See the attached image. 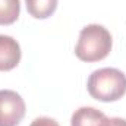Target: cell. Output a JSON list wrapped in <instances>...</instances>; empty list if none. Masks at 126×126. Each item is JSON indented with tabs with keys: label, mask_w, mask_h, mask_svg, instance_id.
I'll list each match as a JSON object with an SVG mask.
<instances>
[{
	"label": "cell",
	"mask_w": 126,
	"mask_h": 126,
	"mask_svg": "<svg viewBox=\"0 0 126 126\" xmlns=\"http://www.w3.org/2000/svg\"><path fill=\"white\" fill-rule=\"evenodd\" d=\"M113 40L107 28L98 24H91L82 28L75 47V54L79 60L87 63L100 62L111 51Z\"/></svg>",
	"instance_id": "cell-1"
},
{
	"label": "cell",
	"mask_w": 126,
	"mask_h": 126,
	"mask_svg": "<svg viewBox=\"0 0 126 126\" xmlns=\"http://www.w3.org/2000/svg\"><path fill=\"white\" fill-rule=\"evenodd\" d=\"M90 95L104 103L117 101L126 94V75L114 67L94 70L87 82Z\"/></svg>",
	"instance_id": "cell-2"
},
{
	"label": "cell",
	"mask_w": 126,
	"mask_h": 126,
	"mask_svg": "<svg viewBox=\"0 0 126 126\" xmlns=\"http://www.w3.org/2000/svg\"><path fill=\"white\" fill-rule=\"evenodd\" d=\"M25 110V101L16 91L0 90V126H18Z\"/></svg>",
	"instance_id": "cell-3"
},
{
	"label": "cell",
	"mask_w": 126,
	"mask_h": 126,
	"mask_svg": "<svg viewBox=\"0 0 126 126\" xmlns=\"http://www.w3.org/2000/svg\"><path fill=\"white\" fill-rule=\"evenodd\" d=\"M21 46L10 35H0V72L15 69L21 62Z\"/></svg>",
	"instance_id": "cell-4"
},
{
	"label": "cell",
	"mask_w": 126,
	"mask_h": 126,
	"mask_svg": "<svg viewBox=\"0 0 126 126\" xmlns=\"http://www.w3.org/2000/svg\"><path fill=\"white\" fill-rule=\"evenodd\" d=\"M110 119L94 107H79L70 119V126H109Z\"/></svg>",
	"instance_id": "cell-5"
},
{
	"label": "cell",
	"mask_w": 126,
	"mask_h": 126,
	"mask_svg": "<svg viewBox=\"0 0 126 126\" xmlns=\"http://www.w3.org/2000/svg\"><path fill=\"white\" fill-rule=\"evenodd\" d=\"M27 10L35 19H47L57 9V0H25Z\"/></svg>",
	"instance_id": "cell-6"
},
{
	"label": "cell",
	"mask_w": 126,
	"mask_h": 126,
	"mask_svg": "<svg viewBox=\"0 0 126 126\" xmlns=\"http://www.w3.org/2000/svg\"><path fill=\"white\" fill-rule=\"evenodd\" d=\"M21 13V0H0V25H12Z\"/></svg>",
	"instance_id": "cell-7"
},
{
	"label": "cell",
	"mask_w": 126,
	"mask_h": 126,
	"mask_svg": "<svg viewBox=\"0 0 126 126\" xmlns=\"http://www.w3.org/2000/svg\"><path fill=\"white\" fill-rule=\"evenodd\" d=\"M31 126H60V125L51 117H37L35 120H32Z\"/></svg>",
	"instance_id": "cell-8"
},
{
	"label": "cell",
	"mask_w": 126,
	"mask_h": 126,
	"mask_svg": "<svg viewBox=\"0 0 126 126\" xmlns=\"http://www.w3.org/2000/svg\"><path fill=\"white\" fill-rule=\"evenodd\" d=\"M109 126H126V119H122V117H111Z\"/></svg>",
	"instance_id": "cell-9"
}]
</instances>
